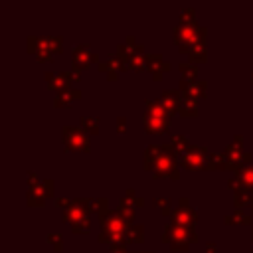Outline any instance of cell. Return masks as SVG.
I'll return each mask as SVG.
<instances>
[{
    "label": "cell",
    "instance_id": "obj_22",
    "mask_svg": "<svg viewBox=\"0 0 253 253\" xmlns=\"http://www.w3.org/2000/svg\"><path fill=\"white\" fill-rule=\"evenodd\" d=\"M170 146H172V150L176 152V156H182L184 152H188L190 150V142H188V138L184 136V134H172V138H170Z\"/></svg>",
    "mask_w": 253,
    "mask_h": 253
},
{
    "label": "cell",
    "instance_id": "obj_34",
    "mask_svg": "<svg viewBox=\"0 0 253 253\" xmlns=\"http://www.w3.org/2000/svg\"><path fill=\"white\" fill-rule=\"evenodd\" d=\"M47 241L53 245L55 251H61V247H63V237H61L59 233H49V235H47Z\"/></svg>",
    "mask_w": 253,
    "mask_h": 253
},
{
    "label": "cell",
    "instance_id": "obj_27",
    "mask_svg": "<svg viewBox=\"0 0 253 253\" xmlns=\"http://www.w3.org/2000/svg\"><path fill=\"white\" fill-rule=\"evenodd\" d=\"M180 73H182V79L184 81H196V77H198V65L196 63H190V61H184V63H180Z\"/></svg>",
    "mask_w": 253,
    "mask_h": 253
},
{
    "label": "cell",
    "instance_id": "obj_47",
    "mask_svg": "<svg viewBox=\"0 0 253 253\" xmlns=\"http://www.w3.org/2000/svg\"><path fill=\"white\" fill-rule=\"evenodd\" d=\"M144 253H154V251H144Z\"/></svg>",
    "mask_w": 253,
    "mask_h": 253
},
{
    "label": "cell",
    "instance_id": "obj_41",
    "mask_svg": "<svg viewBox=\"0 0 253 253\" xmlns=\"http://www.w3.org/2000/svg\"><path fill=\"white\" fill-rule=\"evenodd\" d=\"M40 182H38V176H36V172H28V188L30 186H38Z\"/></svg>",
    "mask_w": 253,
    "mask_h": 253
},
{
    "label": "cell",
    "instance_id": "obj_40",
    "mask_svg": "<svg viewBox=\"0 0 253 253\" xmlns=\"http://www.w3.org/2000/svg\"><path fill=\"white\" fill-rule=\"evenodd\" d=\"M71 202H73V200H69V198H55V204H57V208H61V210H67V208L71 206Z\"/></svg>",
    "mask_w": 253,
    "mask_h": 253
},
{
    "label": "cell",
    "instance_id": "obj_6",
    "mask_svg": "<svg viewBox=\"0 0 253 253\" xmlns=\"http://www.w3.org/2000/svg\"><path fill=\"white\" fill-rule=\"evenodd\" d=\"M208 158L210 152L204 146H190V150L180 156V164L186 170H208Z\"/></svg>",
    "mask_w": 253,
    "mask_h": 253
},
{
    "label": "cell",
    "instance_id": "obj_8",
    "mask_svg": "<svg viewBox=\"0 0 253 253\" xmlns=\"http://www.w3.org/2000/svg\"><path fill=\"white\" fill-rule=\"evenodd\" d=\"M223 154H225V158H227V170H233L235 174H237L243 166H247L249 160H251V154L245 152L239 142L229 144V146L223 150Z\"/></svg>",
    "mask_w": 253,
    "mask_h": 253
},
{
    "label": "cell",
    "instance_id": "obj_16",
    "mask_svg": "<svg viewBox=\"0 0 253 253\" xmlns=\"http://www.w3.org/2000/svg\"><path fill=\"white\" fill-rule=\"evenodd\" d=\"M99 69L109 75V73H117V69H128V65H126V61H123L119 55H111V53H109V55L99 63Z\"/></svg>",
    "mask_w": 253,
    "mask_h": 253
},
{
    "label": "cell",
    "instance_id": "obj_48",
    "mask_svg": "<svg viewBox=\"0 0 253 253\" xmlns=\"http://www.w3.org/2000/svg\"><path fill=\"white\" fill-rule=\"evenodd\" d=\"M251 210H253V208H251Z\"/></svg>",
    "mask_w": 253,
    "mask_h": 253
},
{
    "label": "cell",
    "instance_id": "obj_37",
    "mask_svg": "<svg viewBox=\"0 0 253 253\" xmlns=\"http://www.w3.org/2000/svg\"><path fill=\"white\" fill-rule=\"evenodd\" d=\"M42 186H43V190H45V194H47V198L49 196H53V186H55V182L49 178V180H43L42 182Z\"/></svg>",
    "mask_w": 253,
    "mask_h": 253
},
{
    "label": "cell",
    "instance_id": "obj_39",
    "mask_svg": "<svg viewBox=\"0 0 253 253\" xmlns=\"http://www.w3.org/2000/svg\"><path fill=\"white\" fill-rule=\"evenodd\" d=\"M67 75H69V79H71V81H79V79H81V69L73 65V67L67 71Z\"/></svg>",
    "mask_w": 253,
    "mask_h": 253
},
{
    "label": "cell",
    "instance_id": "obj_23",
    "mask_svg": "<svg viewBox=\"0 0 253 253\" xmlns=\"http://www.w3.org/2000/svg\"><path fill=\"white\" fill-rule=\"evenodd\" d=\"M208 170H227V158L221 152H210Z\"/></svg>",
    "mask_w": 253,
    "mask_h": 253
},
{
    "label": "cell",
    "instance_id": "obj_25",
    "mask_svg": "<svg viewBox=\"0 0 253 253\" xmlns=\"http://www.w3.org/2000/svg\"><path fill=\"white\" fill-rule=\"evenodd\" d=\"M119 206H126V208H132V210H136V208L144 206V200H142V198H138V196L134 194V190L130 188V190H126V194L121 198Z\"/></svg>",
    "mask_w": 253,
    "mask_h": 253
},
{
    "label": "cell",
    "instance_id": "obj_29",
    "mask_svg": "<svg viewBox=\"0 0 253 253\" xmlns=\"http://www.w3.org/2000/svg\"><path fill=\"white\" fill-rule=\"evenodd\" d=\"M225 221H227V223H249V221H251V215L245 213L243 210L235 208V211H231V213L225 215Z\"/></svg>",
    "mask_w": 253,
    "mask_h": 253
},
{
    "label": "cell",
    "instance_id": "obj_36",
    "mask_svg": "<svg viewBox=\"0 0 253 253\" xmlns=\"http://www.w3.org/2000/svg\"><path fill=\"white\" fill-rule=\"evenodd\" d=\"M194 14H196L194 8H184V10L180 12V18H182V22H196V20H194Z\"/></svg>",
    "mask_w": 253,
    "mask_h": 253
},
{
    "label": "cell",
    "instance_id": "obj_14",
    "mask_svg": "<svg viewBox=\"0 0 253 253\" xmlns=\"http://www.w3.org/2000/svg\"><path fill=\"white\" fill-rule=\"evenodd\" d=\"M45 81H47V85L53 89V91H57V93H61V91H65V89H69V75H67V71H63V73H53V71H47L45 73Z\"/></svg>",
    "mask_w": 253,
    "mask_h": 253
},
{
    "label": "cell",
    "instance_id": "obj_30",
    "mask_svg": "<svg viewBox=\"0 0 253 253\" xmlns=\"http://www.w3.org/2000/svg\"><path fill=\"white\" fill-rule=\"evenodd\" d=\"M81 126H83L87 132L97 134V132H99V117H93V115L81 117Z\"/></svg>",
    "mask_w": 253,
    "mask_h": 253
},
{
    "label": "cell",
    "instance_id": "obj_26",
    "mask_svg": "<svg viewBox=\"0 0 253 253\" xmlns=\"http://www.w3.org/2000/svg\"><path fill=\"white\" fill-rule=\"evenodd\" d=\"M188 57L192 63H200V61H206L208 57V49H206V43H196L188 49Z\"/></svg>",
    "mask_w": 253,
    "mask_h": 253
},
{
    "label": "cell",
    "instance_id": "obj_10",
    "mask_svg": "<svg viewBox=\"0 0 253 253\" xmlns=\"http://www.w3.org/2000/svg\"><path fill=\"white\" fill-rule=\"evenodd\" d=\"M71 57H73V65L79 67V69H85V67H89L93 61H99V55L93 53L87 43L75 45L73 51H71Z\"/></svg>",
    "mask_w": 253,
    "mask_h": 253
},
{
    "label": "cell",
    "instance_id": "obj_44",
    "mask_svg": "<svg viewBox=\"0 0 253 253\" xmlns=\"http://www.w3.org/2000/svg\"><path fill=\"white\" fill-rule=\"evenodd\" d=\"M215 251H217L215 243H206V253H215Z\"/></svg>",
    "mask_w": 253,
    "mask_h": 253
},
{
    "label": "cell",
    "instance_id": "obj_18",
    "mask_svg": "<svg viewBox=\"0 0 253 253\" xmlns=\"http://www.w3.org/2000/svg\"><path fill=\"white\" fill-rule=\"evenodd\" d=\"M45 198H47V194H45V190H43L42 184H38V186H30L28 192H26L28 206H36V208H40V206H43Z\"/></svg>",
    "mask_w": 253,
    "mask_h": 253
},
{
    "label": "cell",
    "instance_id": "obj_38",
    "mask_svg": "<svg viewBox=\"0 0 253 253\" xmlns=\"http://www.w3.org/2000/svg\"><path fill=\"white\" fill-rule=\"evenodd\" d=\"M152 204H154L156 208L160 206L162 210H164V208H168V206H172V202H170L168 198H152Z\"/></svg>",
    "mask_w": 253,
    "mask_h": 253
},
{
    "label": "cell",
    "instance_id": "obj_2",
    "mask_svg": "<svg viewBox=\"0 0 253 253\" xmlns=\"http://www.w3.org/2000/svg\"><path fill=\"white\" fill-rule=\"evenodd\" d=\"M132 223L121 215V211H111L105 217H101V235L99 241L101 243H109L113 245H125L126 243V231Z\"/></svg>",
    "mask_w": 253,
    "mask_h": 253
},
{
    "label": "cell",
    "instance_id": "obj_21",
    "mask_svg": "<svg viewBox=\"0 0 253 253\" xmlns=\"http://www.w3.org/2000/svg\"><path fill=\"white\" fill-rule=\"evenodd\" d=\"M146 115L156 119H170V113L158 101H152V99H146Z\"/></svg>",
    "mask_w": 253,
    "mask_h": 253
},
{
    "label": "cell",
    "instance_id": "obj_19",
    "mask_svg": "<svg viewBox=\"0 0 253 253\" xmlns=\"http://www.w3.org/2000/svg\"><path fill=\"white\" fill-rule=\"evenodd\" d=\"M85 204L99 217H105L107 213H111V208H109V200L107 198H85Z\"/></svg>",
    "mask_w": 253,
    "mask_h": 253
},
{
    "label": "cell",
    "instance_id": "obj_7",
    "mask_svg": "<svg viewBox=\"0 0 253 253\" xmlns=\"http://www.w3.org/2000/svg\"><path fill=\"white\" fill-rule=\"evenodd\" d=\"M172 225H182V227H192L194 229V225H196V221H198V213H196V210L190 206V202L186 200V198H180L178 200V208L172 211Z\"/></svg>",
    "mask_w": 253,
    "mask_h": 253
},
{
    "label": "cell",
    "instance_id": "obj_20",
    "mask_svg": "<svg viewBox=\"0 0 253 253\" xmlns=\"http://www.w3.org/2000/svg\"><path fill=\"white\" fill-rule=\"evenodd\" d=\"M235 194V208H247V206H251L253 208V188H243V190H239V192H233Z\"/></svg>",
    "mask_w": 253,
    "mask_h": 253
},
{
    "label": "cell",
    "instance_id": "obj_13",
    "mask_svg": "<svg viewBox=\"0 0 253 253\" xmlns=\"http://www.w3.org/2000/svg\"><path fill=\"white\" fill-rule=\"evenodd\" d=\"M146 63H148V69H150L154 81H158L162 77V71H168L170 69V63L162 61V55L160 53H148L146 55Z\"/></svg>",
    "mask_w": 253,
    "mask_h": 253
},
{
    "label": "cell",
    "instance_id": "obj_12",
    "mask_svg": "<svg viewBox=\"0 0 253 253\" xmlns=\"http://www.w3.org/2000/svg\"><path fill=\"white\" fill-rule=\"evenodd\" d=\"M180 93L184 97H192V99H198V97H206V91H208V83L204 79H196V81H180Z\"/></svg>",
    "mask_w": 253,
    "mask_h": 253
},
{
    "label": "cell",
    "instance_id": "obj_24",
    "mask_svg": "<svg viewBox=\"0 0 253 253\" xmlns=\"http://www.w3.org/2000/svg\"><path fill=\"white\" fill-rule=\"evenodd\" d=\"M182 117H196L198 115V101L192 99V97H184L182 103H180V111H178Z\"/></svg>",
    "mask_w": 253,
    "mask_h": 253
},
{
    "label": "cell",
    "instance_id": "obj_28",
    "mask_svg": "<svg viewBox=\"0 0 253 253\" xmlns=\"http://www.w3.org/2000/svg\"><path fill=\"white\" fill-rule=\"evenodd\" d=\"M144 239V227L138 223H132L126 231V243H140Z\"/></svg>",
    "mask_w": 253,
    "mask_h": 253
},
{
    "label": "cell",
    "instance_id": "obj_11",
    "mask_svg": "<svg viewBox=\"0 0 253 253\" xmlns=\"http://www.w3.org/2000/svg\"><path fill=\"white\" fill-rule=\"evenodd\" d=\"M182 99H184V95L180 93V89H164V91L160 93V97H158V103H160L170 115H174V113L180 111Z\"/></svg>",
    "mask_w": 253,
    "mask_h": 253
},
{
    "label": "cell",
    "instance_id": "obj_45",
    "mask_svg": "<svg viewBox=\"0 0 253 253\" xmlns=\"http://www.w3.org/2000/svg\"><path fill=\"white\" fill-rule=\"evenodd\" d=\"M251 241H253V229H251Z\"/></svg>",
    "mask_w": 253,
    "mask_h": 253
},
{
    "label": "cell",
    "instance_id": "obj_4",
    "mask_svg": "<svg viewBox=\"0 0 253 253\" xmlns=\"http://www.w3.org/2000/svg\"><path fill=\"white\" fill-rule=\"evenodd\" d=\"M162 241L170 243L172 251H186L190 247V243L198 241V235L192 227H182V225L168 223L162 231Z\"/></svg>",
    "mask_w": 253,
    "mask_h": 253
},
{
    "label": "cell",
    "instance_id": "obj_42",
    "mask_svg": "<svg viewBox=\"0 0 253 253\" xmlns=\"http://www.w3.org/2000/svg\"><path fill=\"white\" fill-rule=\"evenodd\" d=\"M117 125H119V126H117L119 132H125V130H126V126H125V125H126V119H125V117H119V119H117Z\"/></svg>",
    "mask_w": 253,
    "mask_h": 253
},
{
    "label": "cell",
    "instance_id": "obj_46",
    "mask_svg": "<svg viewBox=\"0 0 253 253\" xmlns=\"http://www.w3.org/2000/svg\"><path fill=\"white\" fill-rule=\"evenodd\" d=\"M251 83H253V73H251Z\"/></svg>",
    "mask_w": 253,
    "mask_h": 253
},
{
    "label": "cell",
    "instance_id": "obj_5",
    "mask_svg": "<svg viewBox=\"0 0 253 253\" xmlns=\"http://www.w3.org/2000/svg\"><path fill=\"white\" fill-rule=\"evenodd\" d=\"M61 136H63V144H65L67 150L87 152V150L91 148V140H89V136H87L85 130L79 128V126L65 125L63 130H61Z\"/></svg>",
    "mask_w": 253,
    "mask_h": 253
},
{
    "label": "cell",
    "instance_id": "obj_1",
    "mask_svg": "<svg viewBox=\"0 0 253 253\" xmlns=\"http://www.w3.org/2000/svg\"><path fill=\"white\" fill-rule=\"evenodd\" d=\"M144 168L152 172L154 178L168 176L172 180L180 178L178 162H176V152L172 150L170 144H150L144 150Z\"/></svg>",
    "mask_w": 253,
    "mask_h": 253
},
{
    "label": "cell",
    "instance_id": "obj_35",
    "mask_svg": "<svg viewBox=\"0 0 253 253\" xmlns=\"http://www.w3.org/2000/svg\"><path fill=\"white\" fill-rule=\"evenodd\" d=\"M89 227H91V221H89V219H85V221L73 223V225H71V231H73V233H87V231H89Z\"/></svg>",
    "mask_w": 253,
    "mask_h": 253
},
{
    "label": "cell",
    "instance_id": "obj_9",
    "mask_svg": "<svg viewBox=\"0 0 253 253\" xmlns=\"http://www.w3.org/2000/svg\"><path fill=\"white\" fill-rule=\"evenodd\" d=\"M63 219H65L69 225L89 219V208H87L85 200H73L71 206H69L67 210H63Z\"/></svg>",
    "mask_w": 253,
    "mask_h": 253
},
{
    "label": "cell",
    "instance_id": "obj_15",
    "mask_svg": "<svg viewBox=\"0 0 253 253\" xmlns=\"http://www.w3.org/2000/svg\"><path fill=\"white\" fill-rule=\"evenodd\" d=\"M168 128H170V119H156V117L144 115V130L148 134H160V132H166Z\"/></svg>",
    "mask_w": 253,
    "mask_h": 253
},
{
    "label": "cell",
    "instance_id": "obj_3",
    "mask_svg": "<svg viewBox=\"0 0 253 253\" xmlns=\"http://www.w3.org/2000/svg\"><path fill=\"white\" fill-rule=\"evenodd\" d=\"M206 32H208V30L202 28V26H198L196 22H180V24L174 28V32H172V38H174V42L178 43V47L188 53V49H190L192 45H196V43H206Z\"/></svg>",
    "mask_w": 253,
    "mask_h": 253
},
{
    "label": "cell",
    "instance_id": "obj_17",
    "mask_svg": "<svg viewBox=\"0 0 253 253\" xmlns=\"http://www.w3.org/2000/svg\"><path fill=\"white\" fill-rule=\"evenodd\" d=\"M79 99H81V91L69 87V89H65V91H61V93L55 95L53 105H55V107H69L71 103H75V101H79Z\"/></svg>",
    "mask_w": 253,
    "mask_h": 253
},
{
    "label": "cell",
    "instance_id": "obj_43",
    "mask_svg": "<svg viewBox=\"0 0 253 253\" xmlns=\"http://www.w3.org/2000/svg\"><path fill=\"white\" fill-rule=\"evenodd\" d=\"M109 253H128V251L125 245H113V247H109Z\"/></svg>",
    "mask_w": 253,
    "mask_h": 253
},
{
    "label": "cell",
    "instance_id": "obj_32",
    "mask_svg": "<svg viewBox=\"0 0 253 253\" xmlns=\"http://www.w3.org/2000/svg\"><path fill=\"white\" fill-rule=\"evenodd\" d=\"M237 178H239V180H243L247 186H251V188H253V164L243 166V168L237 172Z\"/></svg>",
    "mask_w": 253,
    "mask_h": 253
},
{
    "label": "cell",
    "instance_id": "obj_33",
    "mask_svg": "<svg viewBox=\"0 0 253 253\" xmlns=\"http://www.w3.org/2000/svg\"><path fill=\"white\" fill-rule=\"evenodd\" d=\"M45 43H47V49H49L51 53H59V51H61V38H57V36H47V38H45Z\"/></svg>",
    "mask_w": 253,
    "mask_h": 253
},
{
    "label": "cell",
    "instance_id": "obj_31",
    "mask_svg": "<svg viewBox=\"0 0 253 253\" xmlns=\"http://www.w3.org/2000/svg\"><path fill=\"white\" fill-rule=\"evenodd\" d=\"M126 65H128V69H136V71H140V69H148L146 55H132V57L126 59Z\"/></svg>",
    "mask_w": 253,
    "mask_h": 253
}]
</instances>
